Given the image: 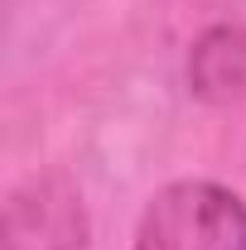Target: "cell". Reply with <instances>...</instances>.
<instances>
[{"label": "cell", "mask_w": 246, "mask_h": 250, "mask_svg": "<svg viewBox=\"0 0 246 250\" xmlns=\"http://www.w3.org/2000/svg\"><path fill=\"white\" fill-rule=\"evenodd\" d=\"M188 92L208 106H232L246 96V24L222 20L188 48Z\"/></svg>", "instance_id": "obj_3"}, {"label": "cell", "mask_w": 246, "mask_h": 250, "mask_svg": "<svg viewBox=\"0 0 246 250\" xmlns=\"http://www.w3.org/2000/svg\"><path fill=\"white\" fill-rule=\"evenodd\" d=\"M92 217L82 188L68 173H34L5 197L0 246L5 250H87Z\"/></svg>", "instance_id": "obj_2"}, {"label": "cell", "mask_w": 246, "mask_h": 250, "mask_svg": "<svg viewBox=\"0 0 246 250\" xmlns=\"http://www.w3.org/2000/svg\"><path fill=\"white\" fill-rule=\"evenodd\" d=\"M130 250H246V197L217 178H174L145 202Z\"/></svg>", "instance_id": "obj_1"}]
</instances>
